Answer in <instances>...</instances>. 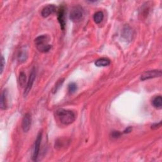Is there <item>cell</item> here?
<instances>
[{"instance_id":"1","label":"cell","mask_w":162,"mask_h":162,"mask_svg":"<svg viewBox=\"0 0 162 162\" xmlns=\"http://www.w3.org/2000/svg\"><path fill=\"white\" fill-rule=\"evenodd\" d=\"M56 115L59 122L64 125H70L75 120V115L71 110L59 109L57 111Z\"/></svg>"},{"instance_id":"2","label":"cell","mask_w":162,"mask_h":162,"mask_svg":"<svg viewBox=\"0 0 162 162\" xmlns=\"http://www.w3.org/2000/svg\"><path fill=\"white\" fill-rule=\"evenodd\" d=\"M50 37L48 35H41L35 39L37 49L42 53H47L52 48V46L48 44Z\"/></svg>"},{"instance_id":"3","label":"cell","mask_w":162,"mask_h":162,"mask_svg":"<svg viewBox=\"0 0 162 162\" xmlns=\"http://www.w3.org/2000/svg\"><path fill=\"white\" fill-rule=\"evenodd\" d=\"M84 11L82 8L77 5L72 8L70 13V19L74 22H79L83 17Z\"/></svg>"},{"instance_id":"4","label":"cell","mask_w":162,"mask_h":162,"mask_svg":"<svg viewBox=\"0 0 162 162\" xmlns=\"http://www.w3.org/2000/svg\"><path fill=\"white\" fill-rule=\"evenodd\" d=\"M42 132L40 131L37 136V138L35 140L34 146V151H33V155H32V160L34 161H37L38 156H39V151H40L41 143L42 140Z\"/></svg>"},{"instance_id":"5","label":"cell","mask_w":162,"mask_h":162,"mask_svg":"<svg viewBox=\"0 0 162 162\" xmlns=\"http://www.w3.org/2000/svg\"><path fill=\"white\" fill-rule=\"evenodd\" d=\"M57 18L58 22L60 25V27L62 31H64L65 28V8L64 6H60L57 10Z\"/></svg>"},{"instance_id":"6","label":"cell","mask_w":162,"mask_h":162,"mask_svg":"<svg viewBox=\"0 0 162 162\" xmlns=\"http://www.w3.org/2000/svg\"><path fill=\"white\" fill-rule=\"evenodd\" d=\"M36 77V71L35 68L34 67V68H32V69L31 70V74H30L28 82H27V86L25 88V91H24V95L25 96H26L29 94V92L31 91L32 87L33 86L34 82V80H35Z\"/></svg>"},{"instance_id":"7","label":"cell","mask_w":162,"mask_h":162,"mask_svg":"<svg viewBox=\"0 0 162 162\" xmlns=\"http://www.w3.org/2000/svg\"><path fill=\"white\" fill-rule=\"evenodd\" d=\"M161 76V71L160 70H149L144 72L140 76V80H146L148 79H153L156 77H160Z\"/></svg>"},{"instance_id":"8","label":"cell","mask_w":162,"mask_h":162,"mask_svg":"<svg viewBox=\"0 0 162 162\" xmlns=\"http://www.w3.org/2000/svg\"><path fill=\"white\" fill-rule=\"evenodd\" d=\"M31 116L29 113H26L24 115L22 122V127L24 132L25 133H27V132L31 129Z\"/></svg>"},{"instance_id":"9","label":"cell","mask_w":162,"mask_h":162,"mask_svg":"<svg viewBox=\"0 0 162 162\" xmlns=\"http://www.w3.org/2000/svg\"><path fill=\"white\" fill-rule=\"evenodd\" d=\"M57 8L54 5H48L46 6L41 11V15L42 17L46 18L50 15L53 14V13L57 11Z\"/></svg>"},{"instance_id":"10","label":"cell","mask_w":162,"mask_h":162,"mask_svg":"<svg viewBox=\"0 0 162 162\" xmlns=\"http://www.w3.org/2000/svg\"><path fill=\"white\" fill-rule=\"evenodd\" d=\"M111 62L110 59L107 58H101L95 62V65L101 67H106L108 66L110 64Z\"/></svg>"},{"instance_id":"11","label":"cell","mask_w":162,"mask_h":162,"mask_svg":"<svg viewBox=\"0 0 162 162\" xmlns=\"http://www.w3.org/2000/svg\"><path fill=\"white\" fill-rule=\"evenodd\" d=\"M152 104L156 109H161L162 108V97L161 96H156L153 100Z\"/></svg>"},{"instance_id":"12","label":"cell","mask_w":162,"mask_h":162,"mask_svg":"<svg viewBox=\"0 0 162 162\" xmlns=\"http://www.w3.org/2000/svg\"><path fill=\"white\" fill-rule=\"evenodd\" d=\"M103 19H104V14L101 11H99L95 13L93 16L94 21H95V22L97 24H100L102 21H103Z\"/></svg>"},{"instance_id":"13","label":"cell","mask_w":162,"mask_h":162,"mask_svg":"<svg viewBox=\"0 0 162 162\" xmlns=\"http://www.w3.org/2000/svg\"><path fill=\"white\" fill-rule=\"evenodd\" d=\"M6 90H4L1 93V109L5 110L7 108V100H6Z\"/></svg>"},{"instance_id":"14","label":"cell","mask_w":162,"mask_h":162,"mask_svg":"<svg viewBox=\"0 0 162 162\" xmlns=\"http://www.w3.org/2000/svg\"><path fill=\"white\" fill-rule=\"evenodd\" d=\"M25 82H26V75L24 72H21L19 75V83L20 86L24 87L25 85Z\"/></svg>"},{"instance_id":"15","label":"cell","mask_w":162,"mask_h":162,"mask_svg":"<svg viewBox=\"0 0 162 162\" xmlns=\"http://www.w3.org/2000/svg\"><path fill=\"white\" fill-rule=\"evenodd\" d=\"M27 57V54L26 52H21L19 54L18 59L20 62H25V60H26Z\"/></svg>"},{"instance_id":"16","label":"cell","mask_w":162,"mask_h":162,"mask_svg":"<svg viewBox=\"0 0 162 162\" xmlns=\"http://www.w3.org/2000/svg\"><path fill=\"white\" fill-rule=\"evenodd\" d=\"M68 89H69L70 93L73 94L77 91V85L74 82L70 83L69 85V88H68Z\"/></svg>"},{"instance_id":"17","label":"cell","mask_w":162,"mask_h":162,"mask_svg":"<svg viewBox=\"0 0 162 162\" xmlns=\"http://www.w3.org/2000/svg\"><path fill=\"white\" fill-rule=\"evenodd\" d=\"M5 65V59L4 58L3 56H1V74H2L3 71L4 69V67Z\"/></svg>"},{"instance_id":"18","label":"cell","mask_w":162,"mask_h":162,"mask_svg":"<svg viewBox=\"0 0 162 162\" xmlns=\"http://www.w3.org/2000/svg\"><path fill=\"white\" fill-rule=\"evenodd\" d=\"M121 135V133H119L118 131H114L112 133V136L113 138H117L118 137H120V135Z\"/></svg>"},{"instance_id":"19","label":"cell","mask_w":162,"mask_h":162,"mask_svg":"<svg viewBox=\"0 0 162 162\" xmlns=\"http://www.w3.org/2000/svg\"><path fill=\"white\" fill-rule=\"evenodd\" d=\"M161 122H160L158 123H155V124H153V125H151V129H156L158 128H159L161 127Z\"/></svg>"},{"instance_id":"20","label":"cell","mask_w":162,"mask_h":162,"mask_svg":"<svg viewBox=\"0 0 162 162\" xmlns=\"http://www.w3.org/2000/svg\"><path fill=\"white\" fill-rule=\"evenodd\" d=\"M63 82V79H62L60 81H59V82H58L57 84V86H55V90H54V92H57V91L58 90V87H60L61 85L62 84V83Z\"/></svg>"},{"instance_id":"21","label":"cell","mask_w":162,"mask_h":162,"mask_svg":"<svg viewBox=\"0 0 162 162\" xmlns=\"http://www.w3.org/2000/svg\"><path fill=\"white\" fill-rule=\"evenodd\" d=\"M131 130H132V129L130 127H128L127 129L124 131V133H129L131 131Z\"/></svg>"}]
</instances>
